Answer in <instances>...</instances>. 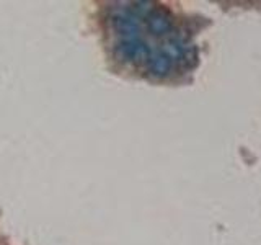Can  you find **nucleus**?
Here are the masks:
<instances>
[{
	"instance_id": "nucleus-3",
	"label": "nucleus",
	"mask_w": 261,
	"mask_h": 245,
	"mask_svg": "<svg viewBox=\"0 0 261 245\" xmlns=\"http://www.w3.org/2000/svg\"><path fill=\"white\" fill-rule=\"evenodd\" d=\"M171 67H173V61L165 53H153L150 61H149V70L152 76L155 77H165L171 72Z\"/></svg>"
},
{
	"instance_id": "nucleus-2",
	"label": "nucleus",
	"mask_w": 261,
	"mask_h": 245,
	"mask_svg": "<svg viewBox=\"0 0 261 245\" xmlns=\"http://www.w3.org/2000/svg\"><path fill=\"white\" fill-rule=\"evenodd\" d=\"M145 23L152 35L162 36L167 35L171 27H173V18H171V15L165 8H152L149 15L145 16Z\"/></svg>"
},
{
	"instance_id": "nucleus-1",
	"label": "nucleus",
	"mask_w": 261,
	"mask_h": 245,
	"mask_svg": "<svg viewBox=\"0 0 261 245\" xmlns=\"http://www.w3.org/2000/svg\"><path fill=\"white\" fill-rule=\"evenodd\" d=\"M119 53L124 57L126 61H133L136 64H142V62H149L152 53L149 46H147L144 41L141 39H126L124 43L119 44Z\"/></svg>"
},
{
	"instance_id": "nucleus-4",
	"label": "nucleus",
	"mask_w": 261,
	"mask_h": 245,
	"mask_svg": "<svg viewBox=\"0 0 261 245\" xmlns=\"http://www.w3.org/2000/svg\"><path fill=\"white\" fill-rule=\"evenodd\" d=\"M114 27L121 35L127 36V39H137L139 36V23L133 15H118L114 18Z\"/></svg>"
}]
</instances>
